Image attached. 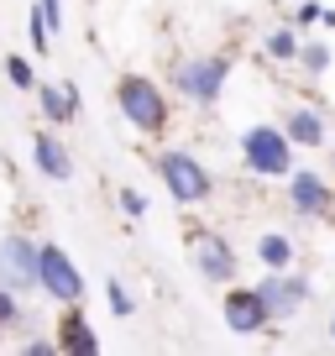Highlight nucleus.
<instances>
[{
  "label": "nucleus",
  "mask_w": 335,
  "mask_h": 356,
  "mask_svg": "<svg viewBox=\"0 0 335 356\" xmlns=\"http://www.w3.org/2000/svg\"><path fill=\"white\" fill-rule=\"evenodd\" d=\"M115 100H121V111L131 115L142 131H157V126L168 121V100H163V89L152 84V79H142V74H131V79H121V89H115Z\"/></svg>",
  "instance_id": "nucleus-1"
},
{
  "label": "nucleus",
  "mask_w": 335,
  "mask_h": 356,
  "mask_svg": "<svg viewBox=\"0 0 335 356\" xmlns=\"http://www.w3.org/2000/svg\"><path fill=\"white\" fill-rule=\"evenodd\" d=\"M157 173H163L168 194H173L179 204H199L204 194H210V173H204L189 152H163L157 157Z\"/></svg>",
  "instance_id": "nucleus-2"
},
{
  "label": "nucleus",
  "mask_w": 335,
  "mask_h": 356,
  "mask_svg": "<svg viewBox=\"0 0 335 356\" xmlns=\"http://www.w3.org/2000/svg\"><path fill=\"white\" fill-rule=\"evenodd\" d=\"M241 152H246V168L252 173H288V131H272V126H252L241 136Z\"/></svg>",
  "instance_id": "nucleus-3"
},
{
  "label": "nucleus",
  "mask_w": 335,
  "mask_h": 356,
  "mask_svg": "<svg viewBox=\"0 0 335 356\" xmlns=\"http://www.w3.org/2000/svg\"><path fill=\"white\" fill-rule=\"evenodd\" d=\"M37 283L47 293H58L63 304H74L84 293V278L74 273V262L63 257V246H37Z\"/></svg>",
  "instance_id": "nucleus-4"
},
{
  "label": "nucleus",
  "mask_w": 335,
  "mask_h": 356,
  "mask_svg": "<svg viewBox=\"0 0 335 356\" xmlns=\"http://www.w3.org/2000/svg\"><path fill=\"white\" fill-rule=\"evenodd\" d=\"M0 283H6V289H32L37 283V246L26 241V236L0 241Z\"/></svg>",
  "instance_id": "nucleus-5"
},
{
  "label": "nucleus",
  "mask_w": 335,
  "mask_h": 356,
  "mask_svg": "<svg viewBox=\"0 0 335 356\" xmlns=\"http://www.w3.org/2000/svg\"><path fill=\"white\" fill-rule=\"evenodd\" d=\"M268 320H272V314H268V304H262L257 289H236V293H225V325H231L236 335L262 330Z\"/></svg>",
  "instance_id": "nucleus-6"
},
{
  "label": "nucleus",
  "mask_w": 335,
  "mask_h": 356,
  "mask_svg": "<svg viewBox=\"0 0 335 356\" xmlns=\"http://www.w3.org/2000/svg\"><path fill=\"white\" fill-rule=\"evenodd\" d=\"M225 68H231L225 58H199V63H189V68L179 74V84L189 89L194 100H215V95H220V84H225Z\"/></svg>",
  "instance_id": "nucleus-7"
},
{
  "label": "nucleus",
  "mask_w": 335,
  "mask_h": 356,
  "mask_svg": "<svg viewBox=\"0 0 335 356\" xmlns=\"http://www.w3.org/2000/svg\"><path fill=\"white\" fill-rule=\"evenodd\" d=\"M257 293H262V304H268L272 320H278V314H293V304L309 299V289H304V283H288V278H268V283H257Z\"/></svg>",
  "instance_id": "nucleus-8"
},
{
  "label": "nucleus",
  "mask_w": 335,
  "mask_h": 356,
  "mask_svg": "<svg viewBox=\"0 0 335 356\" xmlns=\"http://www.w3.org/2000/svg\"><path fill=\"white\" fill-rule=\"evenodd\" d=\"M63 351H68V356H95V351H100V341H95L90 320H84L79 309L63 314Z\"/></svg>",
  "instance_id": "nucleus-9"
},
{
  "label": "nucleus",
  "mask_w": 335,
  "mask_h": 356,
  "mask_svg": "<svg viewBox=\"0 0 335 356\" xmlns=\"http://www.w3.org/2000/svg\"><path fill=\"white\" fill-rule=\"evenodd\" d=\"M199 267L210 273L215 283H225L236 273V257H231V246H225L220 236H204V241H199Z\"/></svg>",
  "instance_id": "nucleus-10"
},
{
  "label": "nucleus",
  "mask_w": 335,
  "mask_h": 356,
  "mask_svg": "<svg viewBox=\"0 0 335 356\" xmlns=\"http://www.w3.org/2000/svg\"><path fill=\"white\" fill-rule=\"evenodd\" d=\"M293 204H299L304 215H320L325 204H330V189H325L314 173H293Z\"/></svg>",
  "instance_id": "nucleus-11"
},
{
  "label": "nucleus",
  "mask_w": 335,
  "mask_h": 356,
  "mask_svg": "<svg viewBox=\"0 0 335 356\" xmlns=\"http://www.w3.org/2000/svg\"><path fill=\"white\" fill-rule=\"evenodd\" d=\"M37 168H42L47 178H68L74 173V163H68V152L53 142V136H37Z\"/></svg>",
  "instance_id": "nucleus-12"
},
{
  "label": "nucleus",
  "mask_w": 335,
  "mask_h": 356,
  "mask_svg": "<svg viewBox=\"0 0 335 356\" xmlns=\"http://www.w3.org/2000/svg\"><path fill=\"white\" fill-rule=\"evenodd\" d=\"M288 136H293L299 147H320V142H325V126H320V115L293 111V115H288Z\"/></svg>",
  "instance_id": "nucleus-13"
},
{
  "label": "nucleus",
  "mask_w": 335,
  "mask_h": 356,
  "mask_svg": "<svg viewBox=\"0 0 335 356\" xmlns=\"http://www.w3.org/2000/svg\"><path fill=\"white\" fill-rule=\"evenodd\" d=\"M42 95V115H53V121H74V89H53V84H42L37 89Z\"/></svg>",
  "instance_id": "nucleus-14"
},
{
  "label": "nucleus",
  "mask_w": 335,
  "mask_h": 356,
  "mask_svg": "<svg viewBox=\"0 0 335 356\" xmlns=\"http://www.w3.org/2000/svg\"><path fill=\"white\" fill-rule=\"evenodd\" d=\"M257 257H262L268 267H288V257H293V241H288V236H262Z\"/></svg>",
  "instance_id": "nucleus-15"
},
{
  "label": "nucleus",
  "mask_w": 335,
  "mask_h": 356,
  "mask_svg": "<svg viewBox=\"0 0 335 356\" xmlns=\"http://www.w3.org/2000/svg\"><path fill=\"white\" fill-rule=\"evenodd\" d=\"M268 53L272 58H293V53H299V37H293V32H272L268 37Z\"/></svg>",
  "instance_id": "nucleus-16"
},
{
  "label": "nucleus",
  "mask_w": 335,
  "mask_h": 356,
  "mask_svg": "<svg viewBox=\"0 0 335 356\" xmlns=\"http://www.w3.org/2000/svg\"><path fill=\"white\" fill-rule=\"evenodd\" d=\"M6 74H11L16 89H32V63L26 58H6Z\"/></svg>",
  "instance_id": "nucleus-17"
},
{
  "label": "nucleus",
  "mask_w": 335,
  "mask_h": 356,
  "mask_svg": "<svg viewBox=\"0 0 335 356\" xmlns=\"http://www.w3.org/2000/svg\"><path fill=\"white\" fill-rule=\"evenodd\" d=\"M111 309H115V314H131V299H126L121 283H111Z\"/></svg>",
  "instance_id": "nucleus-18"
},
{
  "label": "nucleus",
  "mask_w": 335,
  "mask_h": 356,
  "mask_svg": "<svg viewBox=\"0 0 335 356\" xmlns=\"http://www.w3.org/2000/svg\"><path fill=\"white\" fill-rule=\"evenodd\" d=\"M304 63H309V68H314V74H320V68H325V63H330V53H325V47H304Z\"/></svg>",
  "instance_id": "nucleus-19"
},
{
  "label": "nucleus",
  "mask_w": 335,
  "mask_h": 356,
  "mask_svg": "<svg viewBox=\"0 0 335 356\" xmlns=\"http://www.w3.org/2000/svg\"><path fill=\"white\" fill-rule=\"evenodd\" d=\"M11 320H16V299L0 289V325H11Z\"/></svg>",
  "instance_id": "nucleus-20"
},
{
  "label": "nucleus",
  "mask_w": 335,
  "mask_h": 356,
  "mask_svg": "<svg viewBox=\"0 0 335 356\" xmlns=\"http://www.w3.org/2000/svg\"><path fill=\"white\" fill-rule=\"evenodd\" d=\"M42 22H47V32H58V0H42Z\"/></svg>",
  "instance_id": "nucleus-21"
},
{
  "label": "nucleus",
  "mask_w": 335,
  "mask_h": 356,
  "mask_svg": "<svg viewBox=\"0 0 335 356\" xmlns=\"http://www.w3.org/2000/svg\"><path fill=\"white\" fill-rule=\"evenodd\" d=\"M126 210H131V215H142V210H147V200H142L136 189H126Z\"/></svg>",
  "instance_id": "nucleus-22"
},
{
  "label": "nucleus",
  "mask_w": 335,
  "mask_h": 356,
  "mask_svg": "<svg viewBox=\"0 0 335 356\" xmlns=\"http://www.w3.org/2000/svg\"><path fill=\"white\" fill-rule=\"evenodd\" d=\"M330 335H335V325H330Z\"/></svg>",
  "instance_id": "nucleus-23"
}]
</instances>
